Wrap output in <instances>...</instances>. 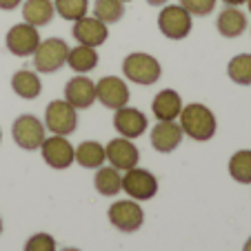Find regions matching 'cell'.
I'll return each instance as SVG.
<instances>
[{"instance_id":"cell-1","label":"cell","mask_w":251,"mask_h":251,"mask_svg":"<svg viewBox=\"0 0 251 251\" xmlns=\"http://www.w3.org/2000/svg\"><path fill=\"white\" fill-rule=\"evenodd\" d=\"M178 118H180L182 133L189 136L191 140L207 142V140H211V138L216 136L218 120H216V114L209 109L207 104H200V102L185 104Z\"/></svg>"},{"instance_id":"cell-2","label":"cell","mask_w":251,"mask_h":251,"mask_svg":"<svg viewBox=\"0 0 251 251\" xmlns=\"http://www.w3.org/2000/svg\"><path fill=\"white\" fill-rule=\"evenodd\" d=\"M123 74L127 80L142 85V87H149L160 80L162 67L158 62V58H153L151 53L133 51L123 60Z\"/></svg>"},{"instance_id":"cell-3","label":"cell","mask_w":251,"mask_h":251,"mask_svg":"<svg viewBox=\"0 0 251 251\" xmlns=\"http://www.w3.org/2000/svg\"><path fill=\"white\" fill-rule=\"evenodd\" d=\"M194 16L182 5H162L158 14V29L169 40H185L194 27Z\"/></svg>"},{"instance_id":"cell-4","label":"cell","mask_w":251,"mask_h":251,"mask_svg":"<svg viewBox=\"0 0 251 251\" xmlns=\"http://www.w3.org/2000/svg\"><path fill=\"white\" fill-rule=\"evenodd\" d=\"M67 53H69V45L62 38L40 40L38 49L33 51V67L38 74H53L67 65Z\"/></svg>"},{"instance_id":"cell-5","label":"cell","mask_w":251,"mask_h":251,"mask_svg":"<svg viewBox=\"0 0 251 251\" xmlns=\"http://www.w3.org/2000/svg\"><path fill=\"white\" fill-rule=\"evenodd\" d=\"M78 109H74L67 100H51L45 109V129L56 136H69L78 129Z\"/></svg>"},{"instance_id":"cell-6","label":"cell","mask_w":251,"mask_h":251,"mask_svg":"<svg viewBox=\"0 0 251 251\" xmlns=\"http://www.w3.org/2000/svg\"><path fill=\"white\" fill-rule=\"evenodd\" d=\"M11 136H14V142L25 151H36L40 149L45 136V123H40L36 116L31 114H23L14 120L11 125Z\"/></svg>"},{"instance_id":"cell-7","label":"cell","mask_w":251,"mask_h":251,"mask_svg":"<svg viewBox=\"0 0 251 251\" xmlns=\"http://www.w3.org/2000/svg\"><path fill=\"white\" fill-rule=\"evenodd\" d=\"M123 191L131 200H151L158 194V178L149 169L133 167L123 176Z\"/></svg>"},{"instance_id":"cell-8","label":"cell","mask_w":251,"mask_h":251,"mask_svg":"<svg viewBox=\"0 0 251 251\" xmlns=\"http://www.w3.org/2000/svg\"><path fill=\"white\" fill-rule=\"evenodd\" d=\"M5 45L14 56L18 58H27V56H33V51L38 49L40 45V33H38V27H33L29 23H18L7 31V38H5Z\"/></svg>"},{"instance_id":"cell-9","label":"cell","mask_w":251,"mask_h":251,"mask_svg":"<svg viewBox=\"0 0 251 251\" xmlns=\"http://www.w3.org/2000/svg\"><path fill=\"white\" fill-rule=\"evenodd\" d=\"M109 223L114 225L118 231L133 233L142 227L145 223V211L140 209V204L136 200H118L109 207Z\"/></svg>"},{"instance_id":"cell-10","label":"cell","mask_w":251,"mask_h":251,"mask_svg":"<svg viewBox=\"0 0 251 251\" xmlns=\"http://www.w3.org/2000/svg\"><path fill=\"white\" fill-rule=\"evenodd\" d=\"M129 98H131V94H129V87L123 78L104 76L96 82V100L107 109H120L129 102Z\"/></svg>"},{"instance_id":"cell-11","label":"cell","mask_w":251,"mask_h":251,"mask_svg":"<svg viewBox=\"0 0 251 251\" xmlns=\"http://www.w3.org/2000/svg\"><path fill=\"white\" fill-rule=\"evenodd\" d=\"M40 153L51 169H67V167L74 165V158H76V149L67 140V136H56V133L43 140Z\"/></svg>"},{"instance_id":"cell-12","label":"cell","mask_w":251,"mask_h":251,"mask_svg":"<svg viewBox=\"0 0 251 251\" xmlns=\"http://www.w3.org/2000/svg\"><path fill=\"white\" fill-rule=\"evenodd\" d=\"M104 153H107L109 165L116 167L118 171L133 169V167H138V160H140L138 147L129 138H123V136L109 140V145H104Z\"/></svg>"},{"instance_id":"cell-13","label":"cell","mask_w":251,"mask_h":251,"mask_svg":"<svg viewBox=\"0 0 251 251\" xmlns=\"http://www.w3.org/2000/svg\"><path fill=\"white\" fill-rule=\"evenodd\" d=\"M109 25H104L102 20H98L96 16H82L80 20L74 23V38L80 45H87V47H100V45L107 43V36H109Z\"/></svg>"},{"instance_id":"cell-14","label":"cell","mask_w":251,"mask_h":251,"mask_svg":"<svg viewBox=\"0 0 251 251\" xmlns=\"http://www.w3.org/2000/svg\"><path fill=\"white\" fill-rule=\"evenodd\" d=\"M114 127L123 138H129V140H131V138H140L142 133L147 131L149 120L140 109H136V107H127V104H125V107L116 109Z\"/></svg>"},{"instance_id":"cell-15","label":"cell","mask_w":251,"mask_h":251,"mask_svg":"<svg viewBox=\"0 0 251 251\" xmlns=\"http://www.w3.org/2000/svg\"><path fill=\"white\" fill-rule=\"evenodd\" d=\"M65 100L74 109H89L96 102V82L85 74H78L65 85Z\"/></svg>"},{"instance_id":"cell-16","label":"cell","mask_w":251,"mask_h":251,"mask_svg":"<svg viewBox=\"0 0 251 251\" xmlns=\"http://www.w3.org/2000/svg\"><path fill=\"white\" fill-rule=\"evenodd\" d=\"M182 138V127L176 120H158V125L151 129V147L158 153H171L180 147Z\"/></svg>"},{"instance_id":"cell-17","label":"cell","mask_w":251,"mask_h":251,"mask_svg":"<svg viewBox=\"0 0 251 251\" xmlns=\"http://www.w3.org/2000/svg\"><path fill=\"white\" fill-rule=\"evenodd\" d=\"M182 107H185V104H182L180 94L174 91V89L158 91L156 98H153V102H151V111L158 120H178Z\"/></svg>"},{"instance_id":"cell-18","label":"cell","mask_w":251,"mask_h":251,"mask_svg":"<svg viewBox=\"0 0 251 251\" xmlns=\"http://www.w3.org/2000/svg\"><path fill=\"white\" fill-rule=\"evenodd\" d=\"M11 89H14L16 96L25 100H33L43 94V82H40L38 74L29 69H20L11 76Z\"/></svg>"},{"instance_id":"cell-19","label":"cell","mask_w":251,"mask_h":251,"mask_svg":"<svg viewBox=\"0 0 251 251\" xmlns=\"http://www.w3.org/2000/svg\"><path fill=\"white\" fill-rule=\"evenodd\" d=\"M216 27H218L220 36H225V38H238L247 29V16L238 7H227L218 14Z\"/></svg>"},{"instance_id":"cell-20","label":"cell","mask_w":251,"mask_h":251,"mask_svg":"<svg viewBox=\"0 0 251 251\" xmlns=\"http://www.w3.org/2000/svg\"><path fill=\"white\" fill-rule=\"evenodd\" d=\"M53 14V0H25L23 5V18L25 23L33 25V27H45L51 23Z\"/></svg>"},{"instance_id":"cell-21","label":"cell","mask_w":251,"mask_h":251,"mask_svg":"<svg viewBox=\"0 0 251 251\" xmlns=\"http://www.w3.org/2000/svg\"><path fill=\"white\" fill-rule=\"evenodd\" d=\"M74 160L78 162L85 169H98V167L104 165L107 160V153H104V145H100L98 140H85L76 147V158Z\"/></svg>"},{"instance_id":"cell-22","label":"cell","mask_w":251,"mask_h":251,"mask_svg":"<svg viewBox=\"0 0 251 251\" xmlns=\"http://www.w3.org/2000/svg\"><path fill=\"white\" fill-rule=\"evenodd\" d=\"M96 191L100 196H116L123 191V174L116 167H98L96 169V178H94Z\"/></svg>"},{"instance_id":"cell-23","label":"cell","mask_w":251,"mask_h":251,"mask_svg":"<svg viewBox=\"0 0 251 251\" xmlns=\"http://www.w3.org/2000/svg\"><path fill=\"white\" fill-rule=\"evenodd\" d=\"M67 65L76 74H87V71L98 67V51L96 47H87V45H78V47L69 49L67 53Z\"/></svg>"},{"instance_id":"cell-24","label":"cell","mask_w":251,"mask_h":251,"mask_svg":"<svg viewBox=\"0 0 251 251\" xmlns=\"http://www.w3.org/2000/svg\"><path fill=\"white\" fill-rule=\"evenodd\" d=\"M229 176L240 185H251V149H240L229 158Z\"/></svg>"},{"instance_id":"cell-25","label":"cell","mask_w":251,"mask_h":251,"mask_svg":"<svg viewBox=\"0 0 251 251\" xmlns=\"http://www.w3.org/2000/svg\"><path fill=\"white\" fill-rule=\"evenodd\" d=\"M227 76L231 78L236 85H251V53H238L229 60L227 65Z\"/></svg>"},{"instance_id":"cell-26","label":"cell","mask_w":251,"mask_h":251,"mask_svg":"<svg viewBox=\"0 0 251 251\" xmlns=\"http://www.w3.org/2000/svg\"><path fill=\"white\" fill-rule=\"evenodd\" d=\"M125 2L123 0H96L94 2V16L102 20L104 25H114L123 18Z\"/></svg>"},{"instance_id":"cell-27","label":"cell","mask_w":251,"mask_h":251,"mask_svg":"<svg viewBox=\"0 0 251 251\" xmlns=\"http://www.w3.org/2000/svg\"><path fill=\"white\" fill-rule=\"evenodd\" d=\"M53 9L60 18L76 23L89 11V0H53Z\"/></svg>"},{"instance_id":"cell-28","label":"cell","mask_w":251,"mask_h":251,"mask_svg":"<svg viewBox=\"0 0 251 251\" xmlns=\"http://www.w3.org/2000/svg\"><path fill=\"white\" fill-rule=\"evenodd\" d=\"M25 251H56V240L49 233H33L25 242Z\"/></svg>"},{"instance_id":"cell-29","label":"cell","mask_w":251,"mask_h":251,"mask_svg":"<svg viewBox=\"0 0 251 251\" xmlns=\"http://www.w3.org/2000/svg\"><path fill=\"white\" fill-rule=\"evenodd\" d=\"M178 5H182L191 16H209L216 9V0H180Z\"/></svg>"},{"instance_id":"cell-30","label":"cell","mask_w":251,"mask_h":251,"mask_svg":"<svg viewBox=\"0 0 251 251\" xmlns=\"http://www.w3.org/2000/svg\"><path fill=\"white\" fill-rule=\"evenodd\" d=\"M20 2H23V0H0V9L11 11V9H16V7H20Z\"/></svg>"},{"instance_id":"cell-31","label":"cell","mask_w":251,"mask_h":251,"mask_svg":"<svg viewBox=\"0 0 251 251\" xmlns=\"http://www.w3.org/2000/svg\"><path fill=\"white\" fill-rule=\"evenodd\" d=\"M227 7H238V5H242V2H247V0H223Z\"/></svg>"},{"instance_id":"cell-32","label":"cell","mask_w":251,"mask_h":251,"mask_svg":"<svg viewBox=\"0 0 251 251\" xmlns=\"http://www.w3.org/2000/svg\"><path fill=\"white\" fill-rule=\"evenodd\" d=\"M151 7H162V5H167V0H147Z\"/></svg>"},{"instance_id":"cell-33","label":"cell","mask_w":251,"mask_h":251,"mask_svg":"<svg viewBox=\"0 0 251 251\" xmlns=\"http://www.w3.org/2000/svg\"><path fill=\"white\" fill-rule=\"evenodd\" d=\"M242 251H251V236L247 238V242H245V247H242Z\"/></svg>"},{"instance_id":"cell-34","label":"cell","mask_w":251,"mask_h":251,"mask_svg":"<svg viewBox=\"0 0 251 251\" xmlns=\"http://www.w3.org/2000/svg\"><path fill=\"white\" fill-rule=\"evenodd\" d=\"M60 251H80V249H74V247H67V249H60Z\"/></svg>"},{"instance_id":"cell-35","label":"cell","mask_w":251,"mask_h":251,"mask_svg":"<svg viewBox=\"0 0 251 251\" xmlns=\"http://www.w3.org/2000/svg\"><path fill=\"white\" fill-rule=\"evenodd\" d=\"M247 7H249V11H251V0H247Z\"/></svg>"},{"instance_id":"cell-36","label":"cell","mask_w":251,"mask_h":251,"mask_svg":"<svg viewBox=\"0 0 251 251\" xmlns=\"http://www.w3.org/2000/svg\"><path fill=\"white\" fill-rule=\"evenodd\" d=\"M0 233H2V218H0Z\"/></svg>"},{"instance_id":"cell-37","label":"cell","mask_w":251,"mask_h":251,"mask_svg":"<svg viewBox=\"0 0 251 251\" xmlns=\"http://www.w3.org/2000/svg\"><path fill=\"white\" fill-rule=\"evenodd\" d=\"M0 140H2V131H0Z\"/></svg>"},{"instance_id":"cell-38","label":"cell","mask_w":251,"mask_h":251,"mask_svg":"<svg viewBox=\"0 0 251 251\" xmlns=\"http://www.w3.org/2000/svg\"><path fill=\"white\" fill-rule=\"evenodd\" d=\"M123 2H129V0H123Z\"/></svg>"}]
</instances>
